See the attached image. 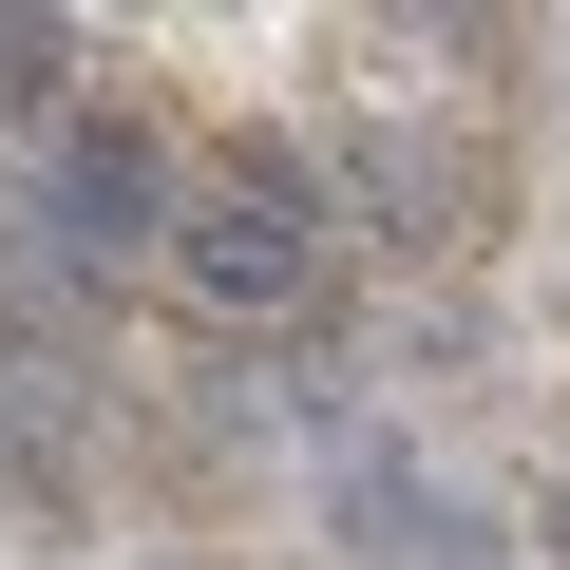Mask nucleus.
<instances>
[{"instance_id": "nucleus-3", "label": "nucleus", "mask_w": 570, "mask_h": 570, "mask_svg": "<svg viewBox=\"0 0 570 570\" xmlns=\"http://www.w3.org/2000/svg\"><path fill=\"white\" fill-rule=\"evenodd\" d=\"M0 115H39V134L77 115V39L58 20H0Z\"/></svg>"}, {"instance_id": "nucleus-4", "label": "nucleus", "mask_w": 570, "mask_h": 570, "mask_svg": "<svg viewBox=\"0 0 570 570\" xmlns=\"http://www.w3.org/2000/svg\"><path fill=\"white\" fill-rule=\"evenodd\" d=\"M551 551H570V494H551Z\"/></svg>"}, {"instance_id": "nucleus-2", "label": "nucleus", "mask_w": 570, "mask_h": 570, "mask_svg": "<svg viewBox=\"0 0 570 570\" xmlns=\"http://www.w3.org/2000/svg\"><path fill=\"white\" fill-rule=\"evenodd\" d=\"M171 209H190V171H171V134H153L134 96H77V115L39 134V228H58L77 266H153Z\"/></svg>"}, {"instance_id": "nucleus-1", "label": "nucleus", "mask_w": 570, "mask_h": 570, "mask_svg": "<svg viewBox=\"0 0 570 570\" xmlns=\"http://www.w3.org/2000/svg\"><path fill=\"white\" fill-rule=\"evenodd\" d=\"M171 305L190 324H305L324 305V266H343V190H324V153H285V134H228L209 171H190V209H171Z\"/></svg>"}]
</instances>
